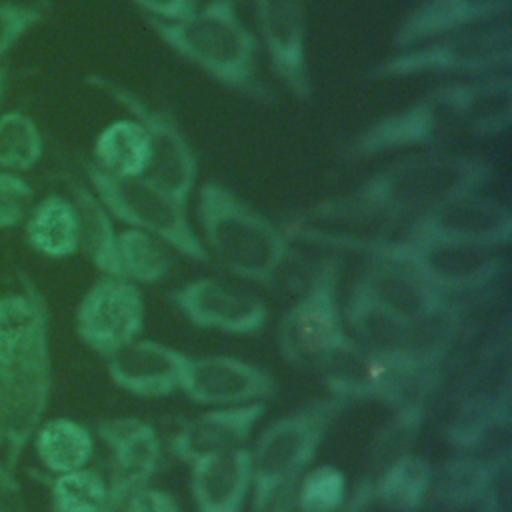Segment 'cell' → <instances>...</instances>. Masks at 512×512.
<instances>
[{"label": "cell", "instance_id": "cell-21", "mask_svg": "<svg viewBox=\"0 0 512 512\" xmlns=\"http://www.w3.org/2000/svg\"><path fill=\"white\" fill-rule=\"evenodd\" d=\"M472 138H498L512 126V74L452 78L438 84Z\"/></svg>", "mask_w": 512, "mask_h": 512}, {"label": "cell", "instance_id": "cell-36", "mask_svg": "<svg viewBox=\"0 0 512 512\" xmlns=\"http://www.w3.org/2000/svg\"><path fill=\"white\" fill-rule=\"evenodd\" d=\"M42 152V134L28 114L18 110L0 114V168L26 172L40 162Z\"/></svg>", "mask_w": 512, "mask_h": 512}, {"label": "cell", "instance_id": "cell-27", "mask_svg": "<svg viewBox=\"0 0 512 512\" xmlns=\"http://www.w3.org/2000/svg\"><path fill=\"white\" fill-rule=\"evenodd\" d=\"M92 164L112 176H146L150 144L142 124L132 116L106 124L94 140Z\"/></svg>", "mask_w": 512, "mask_h": 512}, {"label": "cell", "instance_id": "cell-15", "mask_svg": "<svg viewBox=\"0 0 512 512\" xmlns=\"http://www.w3.org/2000/svg\"><path fill=\"white\" fill-rule=\"evenodd\" d=\"M168 298L192 326L206 330L250 336L258 334L268 322V306L262 298L230 288L216 278L184 282Z\"/></svg>", "mask_w": 512, "mask_h": 512}, {"label": "cell", "instance_id": "cell-26", "mask_svg": "<svg viewBox=\"0 0 512 512\" xmlns=\"http://www.w3.org/2000/svg\"><path fill=\"white\" fill-rule=\"evenodd\" d=\"M26 240L42 256L62 260L80 252L78 212L60 194L44 196L26 222Z\"/></svg>", "mask_w": 512, "mask_h": 512}, {"label": "cell", "instance_id": "cell-24", "mask_svg": "<svg viewBox=\"0 0 512 512\" xmlns=\"http://www.w3.org/2000/svg\"><path fill=\"white\" fill-rule=\"evenodd\" d=\"M354 286L404 322L448 298V294L436 290L408 268L384 260H372Z\"/></svg>", "mask_w": 512, "mask_h": 512}, {"label": "cell", "instance_id": "cell-39", "mask_svg": "<svg viewBox=\"0 0 512 512\" xmlns=\"http://www.w3.org/2000/svg\"><path fill=\"white\" fill-rule=\"evenodd\" d=\"M32 204V186L14 172H0V230L16 228Z\"/></svg>", "mask_w": 512, "mask_h": 512}, {"label": "cell", "instance_id": "cell-23", "mask_svg": "<svg viewBox=\"0 0 512 512\" xmlns=\"http://www.w3.org/2000/svg\"><path fill=\"white\" fill-rule=\"evenodd\" d=\"M250 490L252 460L244 446L190 464V492L196 512H242Z\"/></svg>", "mask_w": 512, "mask_h": 512}, {"label": "cell", "instance_id": "cell-1", "mask_svg": "<svg viewBox=\"0 0 512 512\" xmlns=\"http://www.w3.org/2000/svg\"><path fill=\"white\" fill-rule=\"evenodd\" d=\"M492 178L494 166L482 156L426 150L376 170L348 196L318 204L310 216L324 220H412L452 198L482 192Z\"/></svg>", "mask_w": 512, "mask_h": 512}, {"label": "cell", "instance_id": "cell-38", "mask_svg": "<svg viewBox=\"0 0 512 512\" xmlns=\"http://www.w3.org/2000/svg\"><path fill=\"white\" fill-rule=\"evenodd\" d=\"M50 10L46 0L0 2V56L6 54L26 32L40 24Z\"/></svg>", "mask_w": 512, "mask_h": 512}, {"label": "cell", "instance_id": "cell-22", "mask_svg": "<svg viewBox=\"0 0 512 512\" xmlns=\"http://www.w3.org/2000/svg\"><path fill=\"white\" fill-rule=\"evenodd\" d=\"M464 326V306L454 296L406 322L392 360L414 376H424L454 348Z\"/></svg>", "mask_w": 512, "mask_h": 512}, {"label": "cell", "instance_id": "cell-17", "mask_svg": "<svg viewBox=\"0 0 512 512\" xmlns=\"http://www.w3.org/2000/svg\"><path fill=\"white\" fill-rule=\"evenodd\" d=\"M512 0H418L392 32V48L404 50L436 36L508 20Z\"/></svg>", "mask_w": 512, "mask_h": 512}, {"label": "cell", "instance_id": "cell-40", "mask_svg": "<svg viewBox=\"0 0 512 512\" xmlns=\"http://www.w3.org/2000/svg\"><path fill=\"white\" fill-rule=\"evenodd\" d=\"M122 510L124 512H180V506L170 492L152 488V486H142L124 500Z\"/></svg>", "mask_w": 512, "mask_h": 512}, {"label": "cell", "instance_id": "cell-18", "mask_svg": "<svg viewBox=\"0 0 512 512\" xmlns=\"http://www.w3.org/2000/svg\"><path fill=\"white\" fill-rule=\"evenodd\" d=\"M188 354L150 338H136L108 356V376L124 392L144 398L180 390Z\"/></svg>", "mask_w": 512, "mask_h": 512}, {"label": "cell", "instance_id": "cell-31", "mask_svg": "<svg viewBox=\"0 0 512 512\" xmlns=\"http://www.w3.org/2000/svg\"><path fill=\"white\" fill-rule=\"evenodd\" d=\"M48 308L34 286L0 294V356L48 340Z\"/></svg>", "mask_w": 512, "mask_h": 512}, {"label": "cell", "instance_id": "cell-10", "mask_svg": "<svg viewBox=\"0 0 512 512\" xmlns=\"http://www.w3.org/2000/svg\"><path fill=\"white\" fill-rule=\"evenodd\" d=\"M86 84L104 92L120 104L134 120H138L148 136L150 164L146 178L166 190L182 206L188 208L198 176V160L194 146L178 120L164 108L152 106L132 88L104 76H88Z\"/></svg>", "mask_w": 512, "mask_h": 512}, {"label": "cell", "instance_id": "cell-35", "mask_svg": "<svg viewBox=\"0 0 512 512\" xmlns=\"http://www.w3.org/2000/svg\"><path fill=\"white\" fill-rule=\"evenodd\" d=\"M426 418L422 398L408 400L398 406V412L374 434L368 444V464L374 470H382L396 458L412 452V444L418 440Z\"/></svg>", "mask_w": 512, "mask_h": 512}, {"label": "cell", "instance_id": "cell-43", "mask_svg": "<svg viewBox=\"0 0 512 512\" xmlns=\"http://www.w3.org/2000/svg\"><path fill=\"white\" fill-rule=\"evenodd\" d=\"M6 84H8V74H6V68H4V66H0V114H2L4 94H6Z\"/></svg>", "mask_w": 512, "mask_h": 512}, {"label": "cell", "instance_id": "cell-41", "mask_svg": "<svg viewBox=\"0 0 512 512\" xmlns=\"http://www.w3.org/2000/svg\"><path fill=\"white\" fill-rule=\"evenodd\" d=\"M148 18L180 20L198 8L196 0H128Z\"/></svg>", "mask_w": 512, "mask_h": 512}, {"label": "cell", "instance_id": "cell-33", "mask_svg": "<svg viewBox=\"0 0 512 512\" xmlns=\"http://www.w3.org/2000/svg\"><path fill=\"white\" fill-rule=\"evenodd\" d=\"M52 512H118L120 502L100 472L80 468L54 474L50 482Z\"/></svg>", "mask_w": 512, "mask_h": 512}, {"label": "cell", "instance_id": "cell-20", "mask_svg": "<svg viewBox=\"0 0 512 512\" xmlns=\"http://www.w3.org/2000/svg\"><path fill=\"white\" fill-rule=\"evenodd\" d=\"M264 412V402L214 406L182 424L170 440V450L190 466L206 456L242 448Z\"/></svg>", "mask_w": 512, "mask_h": 512}, {"label": "cell", "instance_id": "cell-25", "mask_svg": "<svg viewBox=\"0 0 512 512\" xmlns=\"http://www.w3.org/2000/svg\"><path fill=\"white\" fill-rule=\"evenodd\" d=\"M70 188L72 204L78 212L80 250L98 272L106 276H120L118 232L114 228V218L88 184L74 180Z\"/></svg>", "mask_w": 512, "mask_h": 512}, {"label": "cell", "instance_id": "cell-3", "mask_svg": "<svg viewBox=\"0 0 512 512\" xmlns=\"http://www.w3.org/2000/svg\"><path fill=\"white\" fill-rule=\"evenodd\" d=\"M200 240L234 276L254 284H274L290 258L288 236L244 202L232 188L208 180L198 190Z\"/></svg>", "mask_w": 512, "mask_h": 512}, {"label": "cell", "instance_id": "cell-7", "mask_svg": "<svg viewBox=\"0 0 512 512\" xmlns=\"http://www.w3.org/2000/svg\"><path fill=\"white\" fill-rule=\"evenodd\" d=\"M92 192L114 220L160 238L182 258L208 264L212 258L188 218V208L146 176H112L86 164Z\"/></svg>", "mask_w": 512, "mask_h": 512}, {"label": "cell", "instance_id": "cell-13", "mask_svg": "<svg viewBox=\"0 0 512 512\" xmlns=\"http://www.w3.org/2000/svg\"><path fill=\"white\" fill-rule=\"evenodd\" d=\"M260 42L282 86L298 102L312 96L306 50V0H254Z\"/></svg>", "mask_w": 512, "mask_h": 512}, {"label": "cell", "instance_id": "cell-29", "mask_svg": "<svg viewBox=\"0 0 512 512\" xmlns=\"http://www.w3.org/2000/svg\"><path fill=\"white\" fill-rule=\"evenodd\" d=\"M434 470L418 454H404L372 480V496L392 512H416L430 496Z\"/></svg>", "mask_w": 512, "mask_h": 512}, {"label": "cell", "instance_id": "cell-6", "mask_svg": "<svg viewBox=\"0 0 512 512\" xmlns=\"http://www.w3.org/2000/svg\"><path fill=\"white\" fill-rule=\"evenodd\" d=\"M510 68L512 22L508 18L436 36L404 50H394L390 56L374 62L366 74L376 80L412 76L472 78L510 72Z\"/></svg>", "mask_w": 512, "mask_h": 512}, {"label": "cell", "instance_id": "cell-9", "mask_svg": "<svg viewBox=\"0 0 512 512\" xmlns=\"http://www.w3.org/2000/svg\"><path fill=\"white\" fill-rule=\"evenodd\" d=\"M472 138L460 114L444 96L440 86H434L408 106L390 112L360 134L344 148L350 160H362L400 150H444L460 140Z\"/></svg>", "mask_w": 512, "mask_h": 512}, {"label": "cell", "instance_id": "cell-16", "mask_svg": "<svg viewBox=\"0 0 512 512\" xmlns=\"http://www.w3.org/2000/svg\"><path fill=\"white\" fill-rule=\"evenodd\" d=\"M180 390L190 402L214 408L264 402L276 382L264 368L234 356H190Z\"/></svg>", "mask_w": 512, "mask_h": 512}, {"label": "cell", "instance_id": "cell-11", "mask_svg": "<svg viewBox=\"0 0 512 512\" xmlns=\"http://www.w3.org/2000/svg\"><path fill=\"white\" fill-rule=\"evenodd\" d=\"M50 390V338L0 356V450L12 468L44 422Z\"/></svg>", "mask_w": 512, "mask_h": 512}, {"label": "cell", "instance_id": "cell-4", "mask_svg": "<svg viewBox=\"0 0 512 512\" xmlns=\"http://www.w3.org/2000/svg\"><path fill=\"white\" fill-rule=\"evenodd\" d=\"M344 398L312 400L274 420L250 450L252 508L268 512L272 504L296 486L336 416L348 406Z\"/></svg>", "mask_w": 512, "mask_h": 512}, {"label": "cell", "instance_id": "cell-30", "mask_svg": "<svg viewBox=\"0 0 512 512\" xmlns=\"http://www.w3.org/2000/svg\"><path fill=\"white\" fill-rule=\"evenodd\" d=\"M342 320L358 346L386 358L394 356L406 326L404 320L384 310L356 286L342 308Z\"/></svg>", "mask_w": 512, "mask_h": 512}, {"label": "cell", "instance_id": "cell-14", "mask_svg": "<svg viewBox=\"0 0 512 512\" xmlns=\"http://www.w3.org/2000/svg\"><path fill=\"white\" fill-rule=\"evenodd\" d=\"M408 232L502 250L512 242V210L498 198L472 192L412 218Z\"/></svg>", "mask_w": 512, "mask_h": 512}, {"label": "cell", "instance_id": "cell-37", "mask_svg": "<svg viewBox=\"0 0 512 512\" xmlns=\"http://www.w3.org/2000/svg\"><path fill=\"white\" fill-rule=\"evenodd\" d=\"M346 498V474L334 464H318L304 472L294 486V508L298 512H338Z\"/></svg>", "mask_w": 512, "mask_h": 512}, {"label": "cell", "instance_id": "cell-34", "mask_svg": "<svg viewBox=\"0 0 512 512\" xmlns=\"http://www.w3.org/2000/svg\"><path fill=\"white\" fill-rule=\"evenodd\" d=\"M118 264L120 276L140 284H156L170 274L172 250L156 236L124 228L118 232Z\"/></svg>", "mask_w": 512, "mask_h": 512}, {"label": "cell", "instance_id": "cell-12", "mask_svg": "<svg viewBox=\"0 0 512 512\" xmlns=\"http://www.w3.org/2000/svg\"><path fill=\"white\" fill-rule=\"evenodd\" d=\"M144 316L140 286L102 274L78 302L76 334L90 350L108 358L140 336Z\"/></svg>", "mask_w": 512, "mask_h": 512}, {"label": "cell", "instance_id": "cell-32", "mask_svg": "<svg viewBox=\"0 0 512 512\" xmlns=\"http://www.w3.org/2000/svg\"><path fill=\"white\" fill-rule=\"evenodd\" d=\"M498 460L484 462L474 456H458L444 462L438 474L432 476L430 496L446 510L476 506L492 484Z\"/></svg>", "mask_w": 512, "mask_h": 512}, {"label": "cell", "instance_id": "cell-5", "mask_svg": "<svg viewBox=\"0 0 512 512\" xmlns=\"http://www.w3.org/2000/svg\"><path fill=\"white\" fill-rule=\"evenodd\" d=\"M348 248L364 250L372 260L404 266L448 296L480 292L492 286L508 266L502 250L410 232L394 240H356Z\"/></svg>", "mask_w": 512, "mask_h": 512}, {"label": "cell", "instance_id": "cell-19", "mask_svg": "<svg viewBox=\"0 0 512 512\" xmlns=\"http://www.w3.org/2000/svg\"><path fill=\"white\" fill-rule=\"evenodd\" d=\"M100 440L112 454L114 472L110 486L120 502L138 488L146 486L156 472L162 456V446L156 430L136 416H116L102 420L96 428Z\"/></svg>", "mask_w": 512, "mask_h": 512}, {"label": "cell", "instance_id": "cell-42", "mask_svg": "<svg viewBox=\"0 0 512 512\" xmlns=\"http://www.w3.org/2000/svg\"><path fill=\"white\" fill-rule=\"evenodd\" d=\"M0 512H28L16 468L0 458Z\"/></svg>", "mask_w": 512, "mask_h": 512}, {"label": "cell", "instance_id": "cell-8", "mask_svg": "<svg viewBox=\"0 0 512 512\" xmlns=\"http://www.w3.org/2000/svg\"><path fill=\"white\" fill-rule=\"evenodd\" d=\"M340 264L324 258L306 290L282 316L278 330L280 352L286 362L302 370H320L350 336L342 320L338 302Z\"/></svg>", "mask_w": 512, "mask_h": 512}, {"label": "cell", "instance_id": "cell-2", "mask_svg": "<svg viewBox=\"0 0 512 512\" xmlns=\"http://www.w3.org/2000/svg\"><path fill=\"white\" fill-rule=\"evenodd\" d=\"M144 20L174 54L222 88L258 104L272 100L258 68V40L238 16L236 0H210L180 20Z\"/></svg>", "mask_w": 512, "mask_h": 512}, {"label": "cell", "instance_id": "cell-28", "mask_svg": "<svg viewBox=\"0 0 512 512\" xmlns=\"http://www.w3.org/2000/svg\"><path fill=\"white\" fill-rule=\"evenodd\" d=\"M34 452L52 474L86 468L94 454L92 432L72 418H52L38 426L32 436Z\"/></svg>", "mask_w": 512, "mask_h": 512}]
</instances>
